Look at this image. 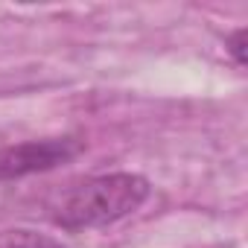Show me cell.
Here are the masks:
<instances>
[{"label":"cell","instance_id":"2","mask_svg":"<svg viewBox=\"0 0 248 248\" xmlns=\"http://www.w3.org/2000/svg\"><path fill=\"white\" fill-rule=\"evenodd\" d=\"M85 152L82 138H44V140H24L15 146L0 149V184L6 181H21L27 175L50 172Z\"/></svg>","mask_w":248,"mask_h":248},{"label":"cell","instance_id":"1","mask_svg":"<svg viewBox=\"0 0 248 248\" xmlns=\"http://www.w3.org/2000/svg\"><path fill=\"white\" fill-rule=\"evenodd\" d=\"M152 193V184L138 172H108L79 181L56 199L50 219L67 231L105 228L132 216Z\"/></svg>","mask_w":248,"mask_h":248},{"label":"cell","instance_id":"4","mask_svg":"<svg viewBox=\"0 0 248 248\" xmlns=\"http://www.w3.org/2000/svg\"><path fill=\"white\" fill-rule=\"evenodd\" d=\"M228 53L233 56V62L242 67L245 64V30H236L233 35H231V41H228Z\"/></svg>","mask_w":248,"mask_h":248},{"label":"cell","instance_id":"3","mask_svg":"<svg viewBox=\"0 0 248 248\" xmlns=\"http://www.w3.org/2000/svg\"><path fill=\"white\" fill-rule=\"evenodd\" d=\"M0 248H67V245L32 228H6L0 231Z\"/></svg>","mask_w":248,"mask_h":248}]
</instances>
